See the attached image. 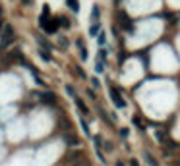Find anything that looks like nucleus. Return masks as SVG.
<instances>
[{
    "mask_svg": "<svg viewBox=\"0 0 180 166\" xmlns=\"http://www.w3.org/2000/svg\"><path fill=\"white\" fill-rule=\"evenodd\" d=\"M14 29H12V25H6L4 27V33H2V45H0V47H2V48H8L10 45H12V43H14Z\"/></svg>",
    "mask_w": 180,
    "mask_h": 166,
    "instance_id": "f257e3e1",
    "label": "nucleus"
},
{
    "mask_svg": "<svg viewBox=\"0 0 180 166\" xmlns=\"http://www.w3.org/2000/svg\"><path fill=\"white\" fill-rule=\"evenodd\" d=\"M118 21L122 23V27H124L126 33H134V23H132V19L126 16V12H120L118 14Z\"/></svg>",
    "mask_w": 180,
    "mask_h": 166,
    "instance_id": "f03ea898",
    "label": "nucleus"
},
{
    "mask_svg": "<svg viewBox=\"0 0 180 166\" xmlns=\"http://www.w3.org/2000/svg\"><path fill=\"white\" fill-rule=\"evenodd\" d=\"M110 98H112V103H114L118 108H126V101L122 98V95H120L118 89H110Z\"/></svg>",
    "mask_w": 180,
    "mask_h": 166,
    "instance_id": "7ed1b4c3",
    "label": "nucleus"
},
{
    "mask_svg": "<svg viewBox=\"0 0 180 166\" xmlns=\"http://www.w3.org/2000/svg\"><path fill=\"white\" fill-rule=\"evenodd\" d=\"M45 33H47V35H52V33H56L60 29V23H58V18L56 19H50V21H47V23H45Z\"/></svg>",
    "mask_w": 180,
    "mask_h": 166,
    "instance_id": "20e7f679",
    "label": "nucleus"
},
{
    "mask_svg": "<svg viewBox=\"0 0 180 166\" xmlns=\"http://www.w3.org/2000/svg\"><path fill=\"white\" fill-rule=\"evenodd\" d=\"M37 97L43 103H47V104H54V101H56V97L52 93H37Z\"/></svg>",
    "mask_w": 180,
    "mask_h": 166,
    "instance_id": "39448f33",
    "label": "nucleus"
},
{
    "mask_svg": "<svg viewBox=\"0 0 180 166\" xmlns=\"http://www.w3.org/2000/svg\"><path fill=\"white\" fill-rule=\"evenodd\" d=\"M74 103H76V106H77V110H80V112H82L83 116H87V114H89V108L85 106V103L82 101V98H80V97H76V98H74Z\"/></svg>",
    "mask_w": 180,
    "mask_h": 166,
    "instance_id": "423d86ee",
    "label": "nucleus"
},
{
    "mask_svg": "<svg viewBox=\"0 0 180 166\" xmlns=\"http://www.w3.org/2000/svg\"><path fill=\"white\" fill-rule=\"evenodd\" d=\"M77 47H80V56H82V60H87V48H85V43L80 39L77 41Z\"/></svg>",
    "mask_w": 180,
    "mask_h": 166,
    "instance_id": "0eeeda50",
    "label": "nucleus"
},
{
    "mask_svg": "<svg viewBox=\"0 0 180 166\" xmlns=\"http://www.w3.org/2000/svg\"><path fill=\"white\" fill-rule=\"evenodd\" d=\"M66 6H68L74 14H77V10H80V4H77V0H66Z\"/></svg>",
    "mask_w": 180,
    "mask_h": 166,
    "instance_id": "6e6552de",
    "label": "nucleus"
},
{
    "mask_svg": "<svg viewBox=\"0 0 180 166\" xmlns=\"http://www.w3.org/2000/svg\"><path fill=\"white\" fill-rule=\"evenodd\" d=\"M99 33H101V25L99 23H93L91 27H89V35H91V37H97Z\"/></svg>",
    "mask_w": 180,
    "mask_h": 166,
    "instance_id": "1a4fd4ad",
    "label": "nucleus"
},
{
    "mask_svg": "<svg viewBox=\"0 0 180 166\" xmlns=\"http://www.w3.org/2000/svg\"><path fill=\"white\" fill-rule=\"evenodd\" d=\"M64 141L68 143V145H80V139H77L76 135H66V137H64Z\"/></svg>",
    "mask_w": 180,
    "mask_h": 166,
    "instance_id": "9d476101",
    "label": "nucleus"
},
{
    "mask_svg": "<svg viewBox=\"0 0 180 166\" xmlns=\"http://www.w3.org/2000/svg\"><path fill=\"white\" fill-rule=\"evenodd\" d=\"M97 19H99V6L93 4V10H91V21H93V23H97Z\"/></svg>",
    "mask_w": 180,
    "mask_h": 166,
    "instance_id": "9b49d317",
    "label": "nucleus"
},
{
    "mask_svg": "<svg viewBox=\"0 0 180 166\" xmlns=\"http://www.w3.org/2000/svg\"><path fill=\"white\" fill-rule=\"evenodd\" d=\"M37 54H39V56H41V58H43L45 62H50V54H49L47 50H43V48H39V50H37Z\"/></svg>",
    "mask_w": 180,
    "mask_h": 166,
    "instance_id": "f8f14e48",
    "label": "nucleus"
},
{
    "mask_svg": "<svg viewBox=\"0 0 180 166\" xmlns=\"http://www.w3.org/2000/svg\"><path fill=\"white\" fill-rule=\"evenodd\" d=\"M143 157H145V160L149 162V166H159V162H157V160H155V158L151 157L149 153H143Z\"/></svg>",
    "mask_w": 180,
    "mask_h": 166,
    "instance_id": "ddd939ff",
    "label": "nucleus"
},
{
    "mask_svg": "<svg viewBox=\"0 0 180 166\" xmlns=\"http://www.w3.org/2000/svg\"><path fill=\"white\" fill-rule=\"evenodd\" d=\"M97 43H99V47H105V43H107V35H105L103 31H101L99 35H97Z\"/></svg>",
    "mask_w": 180,
    "mask_h": 166,
    "instance_id": "4468645a",
    "label": "nucleus"
},
{
    "mask_svg": "<svg viewBox=\"0 0 180 166\" xmlns=\"http://www.w3.org/2000/svg\"><path fill=\"white\" fill-rule=\"evenodd\" d=\"M58 23H60V27L68 29V27H70V19H68V18H58Z\"/></svg>",
    "mask_w": 180,
    "mask_h": 166,
    "instance_id": "2eb2a0df",
    "label": "nucleus"
},
{
    "mask_svg": "<svg viewBox=\"0 0 180 166\" xmlns=\"http://www.w3.org/2000/svg\"><path fill=\"white\" fill-rule=\"evenodd\" d=\"M93 141H95L97 151H101V145H103V139H101V135H93Z\"/></svg>",
    "mask_w": 180,
    "mask_h": 166,
    "instance_id": "dca6fc26",
    "label": "nucleus"
},
{
    "mask_svg": "<svg viewBox=\"0 0 180 166\" xmlns=\"http://www.w3.org/2000/svg\"><path fill=\"white\" fill-rule=\"evenodd\" d=\"M134 126L140 128V129H143V124H141V118H140V116H134Z\"/></svg>",
    "mask_w": 180,
    "mask_h": 166,
    "instance_id": "f3484780",
    "label": "nucleus"
},
{
    "mask_svg": "<svg viewBox=\"0 0 180 166\" xmlns=\"http://www.w3.org/2000/svg\"><path fill=\"white\" fill-rule=\"evenodd\" d=\"M76 73H77V77H82V79H85V77H87V75H85V72L80 68V66H76Z\"/></svg>",
    "mask_w": 180,
    "mask_h": 166,
    "instance_id": "a211bd4d",
    "label": "nucleus"
},
{
    "mask_svg": "<svg viewBox=\"0 0 180 166\" xmlns=\"http://www.w3.org/2000/svg\"><path fill=\"white\" fill-rule=\"evenodd\" d=\"M66 91H68V95H70V97H74V98H76V91H74V87H72V85H66Z\"/></svg>",
    "mask_w": 180,
    "mask_h": 166,
    "instance_id": "6ab92c4d",
    "label": "nucleus"
},
{
    "mask_svg": "<svg viewBox=\"0 0 180 166\" xmlns=\"http://www.w3.org/2000/svg\"><path fill=\"white\" fill-rule=\"evenodd\" d=\"M91 85H93V89H99V87H101V83H99L97 77H91Z\"/></svg>",
    "mask_w": 180,
    "mask_h": 166,
    "instance_id": "aec40b11",
    "label": "nucleus"
},
{
    "mask_svg": "<svg viewBox=\"0 0 180 166\" xmlns=\"http://www.w3.org/2000/svg\"><path fill=\"white\" fill-rule=\"evenodd\" d=\"M103 70H105V68H103V62H97V64H95V72H97V73H101Z\"/></svg>",
    "mask_w": 180,
    "mask_h": 166,
    "instance_id": "412c9836",
    "label": "nucleus"
},
{
    "mask_svg": "<svg viewBox=\"0 0 180 166\" xmlns=\"http://www.w3.org/2000/svg\"><path fill=\"white\" fill-rule=\"evenodd\" d=\"M82 128H83V131H85L87 135H91V131H89V126H87V122H83V120H82Z\"/></svg>",
    "mask_w": 180,
    "mask_h": 166,
    "instance_id": "4be33fe9",
    "label": "nucleus"
},
{
    "mask_svg": "<svg viewBox=\"0 0 180 166\" xmlns=\"http://www.w3.org/2000/svg\"><path fill=\"white\" fill-rule=\"evenodd\" d=\"M60 47H62V48H66V47H68V41H66L64 37H60Z\"/></svg>",
    "mask_w": 180,
    "mask_h": 166,
    "instance_id": "5701e85b",
    "label": "nucleus"
},
{
    "mask_svg": "<svg viewBox=\"0 0 180 166\" xmlns=\"http://www.w3.org/2000/svg\"><path fill=\"white\" fill-rule=\"evenodd\" d=\"M128 133H130V131H128L126 128H122V129H120V135H122V137H128Z\"/></svg>",
    "mask_w": 180,
    "mask_h": 166,
    "instance_id": "b1692460",
    "label": "nucleus"
},
{
    "mask_svg": "<svg viewBox=\"0 0 180 166\" xmlns=\"http://www.w3.org/2000/svg\"><path fill=\"white\" fill-rule=\"evenodd\" d=\"M87 95H89V98H95V91L93 89H87Z\"/></svg>",
    "mask_w": 180,
    "mask_h": 166,
    "instance_id": "393cba45",
    "label": "nucleus"
},
{
    "mask_svg": "<svg viewBox=\"0 0 180 166\" xmlns=\"http://www.w3.org/2000/svg\"><path fill=\"white\" fill-rule=\"evenodd\" d=\"M130 166H140V162H138L136 158H132V160H130Z\"/></svg>",
    "mask_w": 180,
    "mask_h": 166,
    "instance_id": "a878e982",
    "label": "nucleus"
},
{
    "mask_svg": "<svg viewBox=\"0 0 180 166\" xmlns=\"http://www.w3.org/2000/svg\"><path fill=\"white\" fill-rule=\"evenodd\" d=\"M21 2H24L25 6H31V4H33V0H21Z\"/></svg>",
    "mask_w": 180,
    "mask_h": 166,
    "instance_id": "bb28decb",
    "label": "nucleus"
},
{
    "mask_svg": "<svg viewBox=\"0 0 180 166\" xmlns=\"http://www.w3.org/2000/svg\"><path fill=\"white\" fill-rule=\"evenodd\" d=\"M116 166H124V162H120V160H118V162H116Z\"/></svg>",
    "mask_w": 180,
    "mask_h": 166,
    "instance_id": "cd10ccee",
    "label": "nucleus"
}]
</instances>
